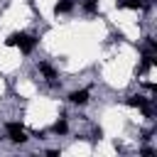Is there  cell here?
I'll use <instances>...</instances> for the list:
<instances>
[{
  "label": "cell",
  "instance_id": "1",
  "mask_svg": "<svg viewBox=\"0 0 157 157\" xmlns=\"http://www.w3.org/2000/svg\"><path fill=\"white\" fill-rule=\"evenodd\" d=\"M34 37H29V34H22V32H15V34H10L7 37V47H20L22 52H32L34 49Z\"/></svg>",
  "mask_w": 157,
  "mask_h": 157
},
{
  "label": "cell",
  "instance_id": "2",
  "mask_svg": "<svg viewBox=\"0 0 157 157\" xmlns=\"http://www.w3.org/2000/svg\"><path fill=\"white\" fill-rule=\"evenodd\" d=\"M128 105H132V108H142L145 115H152V105H150V101L142 98V96H130V98H128Z\"/></svg>",
  "mask_w": 157,
  "mask_h": 157
},
{
  "label": "cell",
  "instance_id": "3",
  "mask_svg": "<svg viewBox=\"0 0 157 157\" xmlns=\"http://www.w3.org/2000/svg\"><path fill=\"white\" fill-rule=\"evenodd\" d=\"M7 132H10V140H12V142H25V140H27L20 123H7Z\"/></svg>",
  "mask_w": 157,
  "mask_h": 157
},
{
  "label": "cell",
  "instance_id": "4",
  "mask_svg": "<svg viewBox=\"0 0 157 157\" xmlns=\"http://www.w3.org/2000/svg\"><path fill=\"white\" fill-rule=\"evenodd\" d=\"M118 5H120V7H128V10H145L150 2H147V0H120Z\"/></svg>",
  "mask_w": 157,
  "mask_h": 157
},
{
  "label": "cell",
  "instance_id": "5",
  "mask_svg": "<svg viewBox=\"0 0 157 157\" xmlns=\"http://www.w3.org/2000/svg\"><path fill=\"white\" fill-rule=\"evenodd\" d=\"M71 101H74V103H86V101H88V91H76V93H71Z\"/></svg>",
  "mask_w": 157,
  "mask_h": 157
},
{
  "label": "cell",
  "instance_id": "6",
  "mask_svg": "<svg viewBox=\"0 0 157 157\" xmlns=\"http://www.w3.org/2000/svg\"><path fill=\"white\" fill-rule=\"evenodd\" d=\"M71 10V0H61V2H56V7H54V12L59 15V12H69Z\"/></svg>",
  "mask_w": 157,
  "mask_h": 157
},
{
  "label": "cell",
  "instance_id": "7",
  "mask_svg": "<svg viewBox=\"0 0 157 157\" xmlns=\"http://www.w3.org/2000/svg\"><path fill=\"white\" fill-rule=\"evenodd\" d=\"M39 71H42L44 76H49V78L54 81V69H52V66H47V64H42V66H39Z\"/></svg>",
  "mask_w": 157,
  "mask_h": 157
},
{
  "label": "cell",
  "instance_id": "8",
  "mask_svg": "<svg viewBox=\"0 0 157 157\" xmlns=\"http://www.w3.org/2000/svg\"><path fill=\"white\" fill-rule=\"evenodd\" d=\"M52 130H54L56 135H64V132H66V123H64V120H59V123H56V125H54Z\"/></svg>",
  "mask_w": 157,
  "mask_h": 157
}]
</instances>
